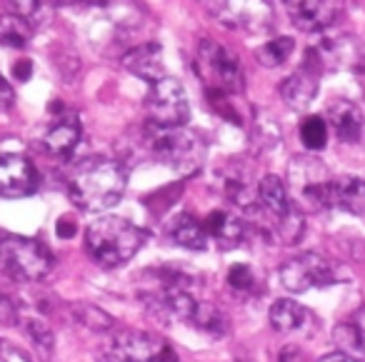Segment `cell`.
Masks as SVG:
<instances>
[{"label": "cell", "mask_w": 365, "mask_h": 362, "mask_svg": "<svg viewBox=\"0 0 365 362\" xmlns=\"http://www.w3.org/2000/svg\"><path fill=\"white\" fill-rule=\"evenodd\" d=\"M125 185L128 172L123 162L108 160V157H88L78 162V167L73 170L68 180V192L81 210L101 212L118 205V200L125 192Z\"/></svg>", "instance_id": "obj_1"}, {"label": "cell", "mask_w": 365, "mask_h": 362, "mask_svg": "<svg viewBox=\"0 0 365 362\" xmlns=\"http://www.w3.org/2000/svg\"><path fill=\"white\" fill-rule=\"evenodd\" d=\"M333 207L365 217V180L360 177H340L333 180Z\"/></svg>", "instance_id": "obj_20"}, {"label": "cell", "mask_w": 365, "mask_h": 362, "mask_svg": "<svg viewBox=\"0 0 365 362\" xmlns=\"http://www.w3.org/2000/svg\"><path fill=\"white\" fill-rule=\"evenodd\" d=\"M46 143V150L56 157H71L73 150L81 143V123H78L76 115H63L58 118L51 125V130L43 138Z\"/></svg>", "instance_id": "obj_16"}, {"label": "cell", "mask_w": 365, "mask_h": 362, "mask_svg": "<svg viewBox=\"0 0 365 362\" xmlns=\"http://www.w3.org/2000/svg\"><path fill=\"white\" fill-rule=\"evenodd\" d=\"M298 355V350H295V347H285L283 352H280V362H295L293 357Z\"/></svg>", "instance_id": "obj_39"}, {"label": "cell", "mask_w": 365, "mask_h": 362, "mask_svg": "<svg viewBox=\"0 0 365 362\" xmlns=\"http://www.w3.org/2000/svg\"><path fill=\"white\" fill-rule=\"evenodd\" d=\"M148 148L165 165L178 172H195L205 160V143L198 133L182 128H155L148 123Z\"/></svg>", "instance_id": "obj_4"}, {"label": "cell", "mask_w": 365, "mask_h": 362, "mask_svg": "<svg viewBox=\"0 0 365 362\" xmlns=\"http://www.w3.org/2000/svg\"><path fill=\"white\" fill-rule=\"evenodd\" d=\"M328 120L335 128L338 138L343 143H358L363 138L365 130V118L360 113V108L350 100H338L330 105L328 110Z\"/></svg>", "instance_id": "obj_17"}, {"label": "cell", "mask_w": 365, "mask_h": 362, "mask_svg": "<svg viewBox=\"0 0 365 362\" xmlns=\"http://www.w3.org/2000/svg\"><path fill=\"white\" fill-rule=\"evenodd\" d=\"M215 11H218L220 23L235 31L265 33L273 26L270 0H220Z\"/></svg>", "instance_id": "obj_9"}, {"label": "cell", "mask_w": 365, "mask_h": 362, "mask_svg": "<svg viewBox=\"0 0 365 362\" xmlns=\"http://www.w3.org/2000/svg\"><path fill=\"white\" fill-rule=\"evenodd\" d=\"M258 200H260V212L270 220V232H275V227L293 212V200L288 195V187L278 175H265L260 180L258 187Z\"/></svg>", "instance_id": "obj_12"}, {"label": "cell", "mask_w": 365, "mask_h": 362, "mask_svg": "<svg viewBox=\"0 0 365 362\" xmlns=\"http://www.w3.org/2000/svg\"><path fill=\"white\" fill-rule=\"evenodd\" d=\"M38 170L28 157L18 152L0 155V197H28L38 190Z\"/></svg>", "instance_id": "obj_10"}, {"label": "cell", "mask_w": 365, "mask_h": 362, "mask_svg": "<svg viewBox=\"0 0 365 362\" xmlns=\"http://www.w3.org/2000/svg\"><path fill=\"white\" fill-rule=\"evenodd\" d=\"M16 103V93H13L11 83L0 76V113H8Z\"/></svg>", "instance_id": "obj_34"}, {"label": "cell", "mask_w": 365, "mask_h": 362, "mask_svg": "<svg viewBox=\"0 0 365 362\" xmlns=\"http://www.w3.org/2000/svg\"><path fill=\"white\" fill-rule=\"evenodd\" d=\"M170 237L175 245L185 247V250L203 252L208 250V232H205L203 222H198L193 215H180L170 225Z\"/></svg>", "instance_id": "obj_21"}, {"label": "cell", "mask_w": 365, "mask_h": 362, "mask_svg": "<svg viewBox=\"0 0 365 362\" xmlns=\"http://www.w3.org/2000/svg\"><path fill=\"white\" fill-rule=\"evenodd\" d=\"M228 285L233 290L243 292V290H250L253 287V272H250L248 265H233L228 270Z\"/></svg>", "instance_id": "obj_30"}, {"label": "cell", "mask_w": 365, "mask_h": 362, "mask_svg": "<svg viewBox=\"0 0 365 362\" xmlns=\"http://www.w3.org/2000/svg\"><path fill=\"white\" fill-rule=\"evenodd\" d=\"M53 270V252L43 242L23 235L0 240V277L13 282H38Z\"/></svg>", "instance_id": "obj_3"}, {"label": "cell", "mask_w": 365, "mask_h": 362, "mask_svg": "<svg viewBox=\"0 0 365 362\" xmlns=\"http://www.w3.org/2000/svg\"><path fill=\"white\" fill-rule=\"evenodd\" d=\"M335 337L340 342H348L350 347H355V350H360L365 355V307L355 312L345 325H340L335 330Z\"/></svg>", "instance_id": "obj_27"}, {"label": "cell", "mask_w": 365, "mask_h": 362, "mask_svg": "<svg viewBox=\"0 0 365 362\" xmlns=\"http://www.w3.org/2000/svg\"><path fill=\"white\" fill-rule=\"evenodd\" d=\"M153 362H178V355H175V350H173L168 342H163L160 345V350H158V355H155V360Z\"/></svg>", "instance_id": "obj_37"}, {"label": "cell", "mask_w": 365, "mask_h": 362, "mask_svg": "<svg viewBox=\"0 0 365 362\" xmlns=\"http://www.w3.org/2000/svg\"><path fill=\"white\" fill-rule=\"evenodd\" d=\"M56 232H58V237L68 240V237L76 235V222H73L71 217H61V220H58V225H56Z\"/></svg>", "instance_id": "obj_36"}, {"label": "cell", "mask_w": 365, "mask_h": 362, "mask_svg": "<svg viewBox=\"0 0 365 362\" xmlns=\"http://www.w3.org/2000/svg\"><path fill=\"white\" fill-rule=\"evenodd\" d=\"M283 3L300 31H318L328 26L333 18L330 0H283Z\"/></svg>", "instance_id": "obj_15"}, {"label": "cell", "mask_w": 365, "mask_h": 362, "mask_svg": "<svg viewBox=\"0 0 365 362\" xmlns=\"http://www.w3.org/2000/svg\"><path fill=\"white\" fill-rule=\"evenodd\" d=\"M0 362H33V357L23 347L13 345L6 337H0Z\"/></svg>", "instance_id": "obj_31"}, {"label": "cell", "mask_w": 365, "mask_h": 362, "mask_svg": "<svg viewBox=\"0 0 365 362\" xmlns=\"http://www.w3.org/2000/svg\"><path fill=\"white\" fill-rule=\"evenodd\" d=\"M320 58V66L330 68V71H358L360 63H363V51H360V43L350 36H335L323 41L315 48Z\"/></svg>", "instance_id": "obj_11"}, {"label": "cell", "mask_w": 365, "mask_h": 362, "mask_svg": "<svg viewBox=\"0 0 365 362\" xmlns=\"http://www.w3.org/2000/svg\"><path fill=\"white\" fill-rule=\"evenodd\" d=\"M31 36H33V28L26 18L13 16V13L0 18V46L26 48L28 41H31Z\"/></svg>", "instance_id": "obj_22"}, {"label": "cell", "mask_w": 365, "mask_h": 362, "mask_svg": "<svg viewBox=\"0 0 365 362\" xmlns=\"http://www.w3.org/2000/svg\"><path fill=\"white\" fill-rule=\"evenodd\" d=\"M198 73L208 88L225 93L243 90V68L233 51L215 41H203L198 51Z\"/></svg>", "instance_id": "obj_7"}, {"label": "cell", "mask_w": 365, "mask_h": 362, "mask_svg": "<svg viewBox=\"0 0 365 362\" xmlns=\"http://www.w3.org/2000/svg\"><path fill=\"white\" fill-rule=\"evenodd\" d=\"M293 48H295V43H293V38H273V41H268L265 46H260L258 48V61H260V66H265V68H278V66H283L285 61L290 58V53H293Z\"/></svg>", "instance_id": "obj_25"}, {"label": "cell", "mask_w": 365, "mask_h": 362, "mask_svg": "<svg viewBox=\"0 0 365 362\" xmlns=\"http://www.w3.org/2000/svg\"><path fill=\"white\" fill-rule=\"evenodd\" d=\"M123 68L150 86L165 78V56H163L160 43H145V46L128 51L123 56Z\"/></svg>", "instance_id": "obj_13"}, {"label": "cell", "mask_w": 365, "mask_h": 362, "mask_svg": "<svg viewBox=\"0 0 365 362\" xmlns=\"http://www.w3.org/2000/svg\"><path fill=\"white\" fill-rule=\"evenodd\" d=\"M101 6L123 28H138L145 21V11L138 6L135 0H101Z\"/></svg>", "instance_id": "obj_23"}, {"label": "cell", "mask_w": 365, "mask_h": 362, "mask_svg": "<svg viewBox=\"0 0 365 362\" xmlns=\"http://www.w3.org/2000/svg\"><path fill=\"white\" fill-rule=\"evenodd\" d=\"M31 76H33V63L28 61V58H23V61H18L16 66H13V78H16V81L26 83V81H31Z\"/></svg>", "instance_id": "obj_35"}, {"label": "cell", "mask_w": 365, "mask_h": 362, "mask_svg": "<svg viewBox=\"0 0 365 362\" xmlns=\"http://www.w3.org/2000/svg\"><path fill=\"white\" fill-rule=\"evenodd\" d=\"M71 312H73V317H76V322L86 325L88 330L106 332V330H110V327H113V317L108 315V312H103L101 307L88 305V302H78V305H73Z\"/></svg>", "instance_id": "obj_26"}, {"label": "cell", "mask_w": 365, "mask_h": 362, "mask_svg": "<svg viewBox=\"0 0 365 362\" xmlns=\"http://www.w3.org/2000/svg\"><path fill=\"white\" fill-rule=\"evenodd\" d=\"M288 187L308 212L333 207V180H330L328 167L318 157H293L288 167Z\"/></svg>", "instance_id": "obj_5"}, {"label": "cell", "mask_w": 365, "mask_h": 362, "mask_svg": "<svg viewBox=\"0 0 365 362\" xmlns=\"http://www.w3.org/2000/svg\"><path fill=\"white\" fill-rule=\"evenodd\" d=\"M6 8L13 13V16H21V18H33L41 8V0H6Z\"/></svg>", "instance_id": "obj_32"}, {"label": "cell", "mask_w": 365, "mask_h": 362, "mask_svg": "<svg viewBox=\"0 0 365 362\" xmlns=\"http://www.w3.org/2000/svg\"><path fill=\"white\" fill-rule=\"evenodd\" d=\"M318 362H358V360H353L350 355H343V352H333V355L320 357Z\"/></svg>", "instance_id": "obj_38"}, {"label": "cell", "mask_w": 365, "mask_h": 362, "mask_svg": "<svg viewBox=\"0 0 365 362\" xmlns=\"http://www.w3.org/2000/svg\"><path fill=\"white\" fill-rule=\"evenodd\" d=\"M18 320V305L0 292V325H13Z\"/></svg>", "instance_id": "obj_33"}, {"label": "cell", "mask_w": 365, "mask_h": 362, "mask_svg": "<svg viewBox=\"0 0 365 362\" xmlns=\"http://www.w3.org/2000/svg\"><path fill=\"white\" fill-rule=\"evenodd\" d=\"M145 230L123 217L108 215L96 220L86 232V252L101 267H120L145 242Z\"/></svg>", "instance_id": "obj_2"}, {"label": "cell", "mask_w": 365, "mask_h": 362, "mask_svg": "<svg viewBox=\"0 0 365 362\" xmlns=\"http://www.w3.org/2000/svg\"><path fill=\"white\" fill-rule=\"evenodd\" d=\"M280 282L288 292H308L333 282V265L318 252H303L290 257L280 267Z\"/></svg>", "instance_id": "obj_8"}, {"label": "cell", "mask_w": 365, "mask_h": 362, "mask_svg": "<svg viewBox=\"0 0 365 362\" xmlns=\"http://www.w3.org/2000/svg\"><path fill=\"white\" fill-rule=\"evenodd\" d=\"M51 3H56V6H73L78 0H51Z\"/></svg>", "instance_id": "obj_40"}, {"label": "cell", "mask_w": 365, "mask_h": 362, "mask_svg": "<svg viewBox=\"0 0 365 362\" xmlns=\"http://www.w3.org/2000/svg\"><path fill=\"white\" fill-rule=\"evenodd\" d=\"M318 78L320 73L313 71V68L303 66L295 73H290L283 83H280V98L288 108L293 110H308L313 105L315 95H318Z\"/></svg>", "instance_id": "obj_14"}, {"label": "cell", "mask_w": 365, "mask_h": 362, "mask_svg": "<svg viewBox=\"0 0 365 362\" xmlns=\"http://www.w3.org/2000/svg\"><path fill=\"white\" fill-rule=\"evenodd\" d=\"M310 322H313V315L295 300H278L270 307V325H273V330L283 332V335L305 332Z\"/></svg>", "instance_id": "obj_18"}, {"label": "cell", "mask_w": 365, "mask_h": 362, "mask_svg": "<svg viewBox=\"0 0 365 362\" xmlns=\"http://www.w3.org/2000/svg\"><path fill=\"white\" fill-rule=\"evenodd\" d=\"M26 330H28V335H31V340L36 342L38 350H41L43 355H51V352H53V332H51V327H48L43 320H28Z\"/></svg>", "instance_id": "obj_29"}, {"label": "cell", "mask_w": 365, "mask_h": 362, "mask_svg": "<svg viewBox=\"0 0 365 362\" xmlns=\"http://www.w3.org/2000/svg\"><path fill=\"white\" fill-rule=\"evenodd\" d=\"M203 227H205V232H208V237H213L223 250H233V247H238L240 240H243V235H245L243 222H240L238 217L228 215L225 210L210 212V215L205 217Z\"/></svg>", "instance_id": "obj_19"}, {"label": "cell", "mask_w": 365, "mask_h": 362, "mask_svg": "<svg viewBox=\"0 0 365 362\" xmlns=\"http://www.w3.org/2000/svg\"><path fill=\"white\" fill-rule=\"evenodd\" d=\"M300 140L308 150H320L325 148V140H328V125H325L323 118L318 115H308L300 125Z\"/></svg>", "instance_id": "obj_28"}, {"label": "cell", "mask_w": 365, "mask_h": 362, "mask_svg": "<svg viewBox=\"0 0 365 362\" xmlns=\"http://www.w3.org/2000/svg\"><path fill=\"white\" fill-rule=\"evenodd\" d=\"M148 123L155 128H182L190 118V105L185 88L175 78H160L150 86L145 100Z\"/></svg>", "instance_id": "obj_6"}, {"label": "cell", "mask_w": 365, "mask_h": 362, "mask_svg": "<svg viewBox=\"0 0 365 362\" xmlns=\"http://www.w3.org/2000/svg\"><path fill=\"white\" fill-rule=\"evenodd\" d=\"M190 322L210 337H223L225 330H228V322H225L223 312L213 305H200V302L195 307V315L190 317Z\"/></svg>", "instance_id": "obj_24"}]
</instances>
